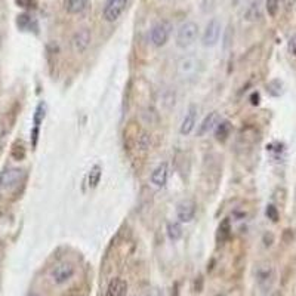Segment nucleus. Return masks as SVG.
I'll list each match as a JSON object with an SVG mask.
<instances>
[{
  "mask_svg": "<svg viewBox=\"0 0 296 296\" xmlns=\"http://www.w3.org/2000/svg\"><path fill=\"white\" fill-rule=\"evenodd\" d=\"M197 114H198L197 107H196V105H190V108H188L185 117L182 118L181 128H179L181 135H185V137H187V135H190V134L194 131L196 123H197Z\"/></svg>",
  "mask_w": 296,
  "mask_h": 296,
  "instance_id": "1a4fd4ad",
  "label": "nucleus"
},
{
  "mask_svg": "<svg viewBox=\"0 0 296 296\" xmlns=\"http://www.w3.org/2000/svg\"><path fill=\"white\" fill-rule=\"evenodd\" d=\"M167 179H169V164L166 161H163V163H160L157 167L153 171V174H151V182L156 187L161 188V187L166 185Z\"/></svg>",
  "mask_w": 296,
  "mask_h": 296,
  "instance_id": "f8f14e48",
  "label": "nucleus"
},
{
  "mask_svg": "<svg viewBox=\"0 0 296 296\" xmlns=\"http://www.w3.org/2000/svg\"><path fill=\"white\" fill-rule=\"evenodd\" d=\"M184 234L182 231V227L179 222H169L167 224V237L172 240V241H178Z\"/></svg>",
  "mask_w": 296,
  "mask_h": 296,
  "instance_id": "a211bd4d",
  "label": "nucleus"
},
{
  "mask_svg": "<svg viewBox=\"0 0 296 296\" xmlns=\"http://www.w3.org/2000/svg\"><path fill=\"white\" fill-rule=\"evenodd\" d=\"M219 233V238H221V241L224 243V241H227L230 236H231V225H230V221L228 219H224L222 222H221V225H219V230H218Z\"/></svg>",
  "mask_w": 296,
  "mask_h": 296,
  "instance_id": "aec40b11",
  "label": "nucleus"
},
{
  "mask_svg": "<svg viewBox=\"0 0 296 296\" xmlns=\"http://www.w3.org/2000/svg\"><path fill=\"white\" fill-rule=\"evenodd\" d=\"M198 34V25L193 21H187L184 24L179 25L177 31V37H175V41H177L178 48L181 49H185L188 46H191L196 39H197Z\"/></svg>",
  "mask_w": 296,
  "mask_h": 296,
  "instance_id": "f03ea898",
  "label": "nucleus"
},
{
  "mask_svg": "<svg viewBox=\"0 0 296 296\" xmlns=\"http://www.w3.org/2000/svg\"><path fill=\"white\" fill-rule=\"evenodd\" d=\"M128 0H107L104 6V18L108 22H114L123 14Z\"/></svg>",
  "mask_w": 296,
  "mask_h": 296,
  "instance_id": "423d86ee",
  "label": "nucleus"
},
{
  "mask_svg": "<svg viewBox=\"0 0 296 296\" xmlns=\"http://www.w3.org/2000/svg\"><path fill=\"white\" fill-rule=\"evenodd\" d=\"M177 217L179 222H191L196 217V203L193 200H184L178 204Z\"/></svg>",
  "mask_w": 296,
  "mask_h": 296,
  "instance_id": "6e6552de",
  "label": "nucleus"
},
{
  "mask_svg": "<svg viewBox=\"0 0 296 296\" xmlns=\"http://www.w3.org/2000/svg\"><path fill=\"white\" fill-rule=\"evenodd\" d=\"M231 134V123L228 120H221L215 128V137L219 142H225Z\"/></svg>",
  "mask_w": 296,
  "mask_h": 296,
  "instance_id": "2eb2a0df",
  "label": "nucleus"
},
{
  "mask_svg": "<svg viewBox=\"0 0 296 296\" xmlns=\"http://www.w3.org/2000/svg\"><path fill=\"white\" fill-rule=\"evenodd\" d=\"M89 0H65V9L70 14H79L81 12Z\"/></svg>",
  "mask_w": 296,
  "mask_h": 296,
  "instance_id": "dca6fc26",
  "label": "nucleus"
},
{
  "mask_svg": "<svg viewBox=\"0 0 296 296\" xmlns=\"http://www.w3.org/2000/svg\"><path fill=\"white\" fill-rule=\"evenodd\" d=\"M218 296H221V295H218Z\"/></svg>",
  "mask_w": 296,
  "mask_h": 296,
  "instance_id": "2f4dec72",
  "label": "nucleus"
},
{
  "mask_svg": "<svg viewBox=\"0 0 296 296\" xmlns=\"http://www.w3.org/2000/svg\"><path fill=\"white\" fill-rule=\"evenodd\" d=\"M267 217H268V219H271V221H274V222H277L278 221V210H277L276 206H273V204H270L268 207H267Z\"/></svg>",
  "mask_w": 296,
  "mask_h": 296,
  "instance_id": "bb28decb",
  "label": "nucleus"
},
{
  "mask_svg": "<svg viewBox=\"0 0 296 296\" xmlns=\"http://www.w3.org/2000/svg\"><path fill=\"white\" fill-rule=\"evenodd\" d=\"M278 11V0H267V12L270 17H276Z\"/></svg>",
  "mask_w": 296,
  "mask_h": 296,
  "instance_id": "393cba45",
  "label": "nucleus"
},
{
  "mask_svg": "<svg viewBox=\"0 0 296 296\" xmlns=\"http://www.w3.org/2000/svg\"><path fill=\"white\" fill-rule=\"evenodd\" d=\"M289 49H290V52H292L293 55H296V36L295 37H292V40H290V43H289Z\"/></svg>",
  "mask_w": 296,
  "mask_h": 296,
  "instance_id": "c756f323",
  "label": "nucleus"
},
{
  "mask_svg": "<svg viewBox=\"0 0 296 296\" xmlns=\"http://www.w3.org/2000/svg\"><path fill=\"white\" fill-rule=\"evenodd\" d=\"M201 289H203V277L198 276L196 280V292H201Z\"/></svg>",
  "mask_w": 296,
  "mask_h": 296,
  "instance_id": "c85d7f7f",
  "label": "nucleus"
},
{
  "mask_svg": "<svg viewBox=\"0 0 296 296\" xmlns=\"http://www.w3.org/2000/svg\"><path fill=\"white\" fill-rule=\"evenodd\" d=\"M201 70V62L196 57H184L177 65V74L182 81H191L197 79Z\"/></svg>",
  "mask_w": 296,
  "mask_h": 296,
  "instance_id": "f257e3e1",
  "label": "nucleus"
},
{
  "mask_svg": "<svg viewBox=\"0 0 296 296\" xmlns=\"http://www.w3.org/2000/svg\"><path fill=\"white\" fill-rule=\"evenodd\" d=\"M147 296H163L161 295V292H160V289H157V287H154V289H151L148 293H147Z\"/></svg>",
  "mask_w": 296,
  "mask_h": 296,
  "instance_id": "7c9ffc66",
  "label": "nucleus"
},
{
  "mask_svg": "<svg viewBox=\"0 0 296 296\" xmlns=\"http://www.w3.org/2000/svg\"><path fill=\"white\" fill-rule=\"evenodd\" d=\"M74 276V267L70 262H62L57 265L52 271V278L57 284H62L65 281H68L71 277Z\"/></svg>",
  "mask_w": 296,
  "mask_h": 296,
  "instance_id": "9d476101",
  "label": "nucleus"
},
{
  "mask_svg": "<svg viewBox=\"0 0 296 296\" xmlns=\"http://www.w3.org/2000/svg\"><path fill=\"white\" fill-rule=\"evenodd\" d=\"M221 121V117H219V113L218 111H212L209 113L204 120L201 121V124H198L197 128V137H204L207 135L210 131H214L217 128V124Z\"/></svg>",
  "mask_w": 296,
  "mask_h": 296,
  "instance_id": "9b49d317",
  "label": "nucleus"
},
{
  "mask_svg": "<svg viewBox=\"0 0 296 296\" xmlns=\"http://www.w3.org/2000/svg\"><path fill=\"white\" fill-rule=\"evenodd\" d=\"M221 37V22L218 20L209 21V24L206 25V30L203 33L201 43L204 48H212L218 43V40Z\"/></svg>",
  "mask_w": 296,
  "mask_h": 296,
  "instance_id": "39448f33",
  "label": "nucleus"
},
{
  "mask_svg": "<svg viewBox=\"0 0 296 296\" xmlns=\"http://www.w3.org/2000/svg\"><path fill=\"white\" fill-rule=\"evenodd\" d=\"M33 24H34V21L33 18L30 17V15H27V14H21L17 17V25L20 27V30H30L31 27H33Z\"/></svg>",
  "mask_w": 296,
  "mask_h": 296,
  "instance_id": "4be33fe9",
  "label": "nucleus"
},
{
  "mask_svg": "<svg viewBox=\"0 0 296 296\" xmlns=\"http://www.w3.org/2000/svg\"><path fill=\"white\" fill-rule=\"evenodd\" d=\"M161 104L167 110H171L172 107H175V104H177V95H175V92L164 91V94L161 95Z\"/></svg>",
  "mask_w": 296,
  "mask_h": 296,
  "instance_id": "412c9836",
  "label": "nucleus"
},
{
  "mask_svg": "<svg viewBox=\"0 0 296 296\" xmlns=\"http://www.w3.org/2000/svg\"><path fill=\"white\" fill-rule=\"evenodd\" d=\"M101 177H102V167H101L99 164H95V166L91 169L89 175H88V185H89L91 188H95L99 184V181H101Z\"/></svg>",
  "mask_w": 296,
  "mask_h": 296,
  "instance_id": "f3484780",
  "label": "nucleus"
},
{
  "mask_svg": "<svg viewBox=\"0 0 296 296\" xmlns=\"http://www.w3.org/2000/svg\"><path fill=\"white\" fill-rule=\"evenodd\" d=\"M171 33H172V24L169 21H160L151 28V34H150L151 43L156 48L164 46L166 41L171 37Z\"/></svg>",
  "mask_w": 296,
  "mask_h": 296,
  "instance_id": "7ed1b4c3",
  "label": "nucleus"
},
{
  "mask_svg": "<svg viewBox=\"0 0 296 296\" xmlns=\"http://www.w3.org/2000/svg\"><path fill=\"white\" fill-rule=\"evenodd\" d=\"M45 117H46V104L40 102L36 108V113H34V126L40 128V123L45 120Z\"/></svg>",
  "mask_w": 296,
  "mask_h": 296,
  "instance_id": "5701e85b",
  "label": "nucleus"
},
{
  "mask_svg": "<svg viewBox=\"0 0 296 296\" xmlns=\"http://www.w3.org/2000/svg\"><path fill=\"white\" fill-rule=\"evenodd\" d=\"M267 88H268V92H270L273 97H280V95L283 94V84H281L280 80H273V81H270Z\"/></svg>",
  "mask_w": 296,
  "mask_h": 296,
  "instance_id": "b1692460",
  "label": "nucleus"
},
{
  "mask_svg": "<svg viewBox=\"0 0 296 296\" xmlns=\"http://www.w3.org/2000/svg\"><path fill=\"white\" fill-rule=\"evenodd\" d=\"M25 154H27V150H25V145L22 141H15L14 145H12V157L15 160H24L25 158Z\"/></svg>",
  "mask_w": 296,
  "mask_h": 296,
  "instance_id": "6ab92c4d",
  "label": "nucleus"
},
{
  "mask_svg": "<svg viewBox=\"0 0 296 296\" xmlns=\"http://www.w3.org/2000/svg\"><path fill=\"white\" fill-rule=\"evenodd\" d=\"M15 2L20 8H24V9H34L37 6L36 0H15Z\"/></svg>",
  "mask_w": 296,
  "mask_h": 296,
  "instance_id": "a878e982",
  "label": "nucleus"
},
{
  "mask_svg": "<svg viewBox=\"0 0 296 296\" xmlns=\"http://www.w3.org/2000/svg\"><path fill=\"white\" fill-rule=\"evenodd\" d=\"M128 290V283L121 278H113L107 287V296H124Z\"/></svg>",
  "mask_w": 296,
  "mask_h": 296,
  "instance_id": "ddd939ff",
  "label": "nucleus"
},
{
  "mask_svg": "<svg viewBox=\"0 0 296 296\" xmlns=\"http://www.w3.org/2000/svg\"><path fill=\"white\" fill-rule=\"evenodd\" d=\"M24 172L21 169L12 167V169H6L2 177H0V191H9L12 188H15L22 179Z\"/></svg>",
  "mask_w": 296,
  "mask_h": 296,
  "instance_id": "20e7f679",
  "label": "nucleus"
},
{
  "mask_svg": "<svg viewBox=\"0 0 296 296\" xmlns=\"http://www.w3.org/2000/svg\"><path fill=\"white\" fill-rule=\"evenodd\" d=\"M91 39H92V36H91V31L88 28H81L79 31H76L74 36H73V39H71V48H73V51L76 54H83L89 48Z\"/></svg>",
  "mask_w": 296,
  "mask_h": 296,
  "instance_id": "0eeeda50",
  "label": "nucleus"
},
{
  "mask_svg": "<svg viewBox=\"0 0 296 296\" xmlns=\"http://www.w3.org/2000/svg\"><path fill=\"white\" fill-rule=\"evenodd\" d=\"M39 131L40 128H33V131H31V144H33V147H36L37 145V139H39Z\"/></svg>",
  "mask_w": 296,
  "mask_h": 296,
  "instance_id": "cd10ccee",
  "label": "nucleus"
},
{
  "mask_svg": "<svg viewBox=\"0 0 296 296\" xmlns=\"http://www.w3.org/2000/svg\"><path fill=\"white\" fill-rule=\"evenodd\" d=\"M257 278L258 283L261 286H268L273 280V268L270 264H262L259 265L257 270Z\"/></svg>",
  "mask_w": 296,
  "mask_h": 296,
  "instance_id": "4468645a",
  "label": "nucleus"
}]
</instances>
